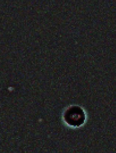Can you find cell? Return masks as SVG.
Listing matches in <instances>:
<instances>
[{
	"label": "cell",
	"mask_w": 116,
	"mask_h": 153,
	"mask_svg": "<svg viewBox=\"0 0 116 153\" xmlns=\"http://www.w3.org/2000/svg\"><path fill=\"white\" fill-rule=\"evenodd\" d=\"M63 119L65 123L69 126L79 127L83 125L85 122V112L79 106H70L64 111Z\"/></svg>",
	"instance_id": "6da1fadb"
}]
</instances>
